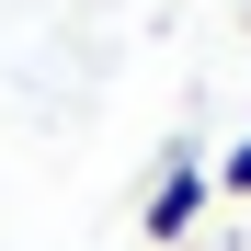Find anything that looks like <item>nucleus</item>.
<instances>
[{"mask_svg": "<svg viewBox=\"0 0 251 251\" xmlns=\"http://www.w3.org/2000/svg\"><path fill=\"white\" fill-rule=\"evenodd\" d=\"M205 205H217L205 160H194V149H172V160H160V183H149V205H137V228L172 251V240H194V217H205Z\"/></svg>", "mask_w": 251, "mask_h": 251, "instance_id": "1", "label": "nucleus"}, {"mask_svg": "<svg viewBox=\"0 0 251 251\" xmlns=\"http://www.w3.org/2000/svg\"><path fill=\"white\" fill-rule=\"evenodd\" d=\"M205 183H217V194H251V137H240L228 160H205Z\"/></svg>", "mask_w": 251, "mask_h": 251, "instance_id": "2", "label": "nucleus"}]
</instances>
